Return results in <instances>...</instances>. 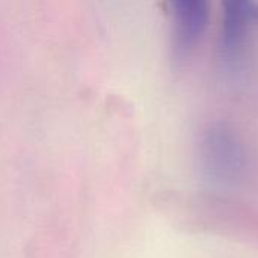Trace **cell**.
<instances>
[{
    "mask_svg": "<svg viewBox=\"0 0 258 258\" xmlns=\"http://www.w3.org/2000/svg\"><path fill=\"white\" fill-rule=\"evenodd\" d=\"M221 63L230 73H240L246 63L251 32L255 23V0H221Z\"/></svg>",
    "mask_w": 258,
    "mask_h": 258,
    "instance_id": "obj_2",
    "label": "cell"
},
{
    "mask_svg": "<svg viewBox=\"0 0 258 258\" xmlns=\"http://www.w3.org/2000/svg\"><path fill=\"white\" fill-rule=\"evenodd\" d=\"M172 17V51L186 60L201 42L210 20V0H168Z\"/></svg>",
    "mask_w": 258,
    "mask_h": 258,
    "instance_id": "obj_3",
    "label": "cell"
},
{
    "mask_svg": "<svg viewBox=\"0 0 258 258\" xmlns=\"http://www.w3.org/2000/svg\"><path fill=\"white\" fill-rule=\"evenodd\" d=\"M200 156L203 168L210 177L218 180H234L245 169V145L234 128L216 122L209 125L200 142Z\"/></svg>",
    "mask_w": 258,
    "mask_h": 258,
    "instance_id": "obj_1",
    "label": "cell"
},
{
    "mask_svg": "<svg viewBox=\"0 0 258 258\" xmlns=\"http://www.w3.org/2000/svg\"><path fill=\"white\" fill-rule=\"evenodd\" d=\"M255 23H258V0H255Z\"/></svg>",
    "mask_w": 258,
    "mask_h": 258,
    "instance_id": "obj_4",
    "label": "cell"
}]
</instances>
